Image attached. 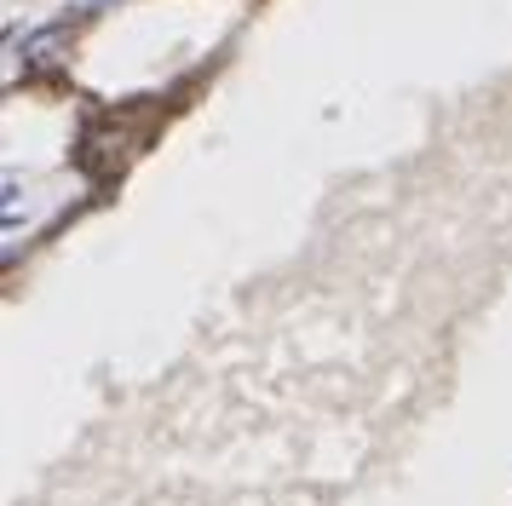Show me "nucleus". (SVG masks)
Returning a JSON list of instances; mask_svg holds the SVG:
<instances>
[{"label": "nucleus", "instance_id": "obj_1", "mask_svg": "<svg viewBox=\"0 0 512 506\" xmlns=\"http://www.w3.org/2000/svg\"><path fill=\"white\" fill-rule=\"evenodd\" d=\"M58 52H64V23H47V29H35V35L24 41V75L47 69Z\"/></svg>", "mask_w": 512, "mask_h": 506}]
</instances>
